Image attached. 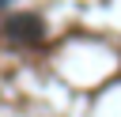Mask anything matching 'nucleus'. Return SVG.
I'll use <instances>...</instances> for the list:
<instances>
[{"mask_svg": "<svg viewBox=\"0 0 121 117\" xmlns=\"http://www.w3.org/2000/svg\"><path fill=\"white\" fill-rule=\"evenodd\" d=\"M4 34H8L11 42H26V45H30V42H38V38L45 34V26H42L38 15H26V11H23V15H8Z\"/></svg>", "mask_w": 121, "mask_h": 117, "instance_id": "obj_1", "label": "nucleus"}]
</instances>
